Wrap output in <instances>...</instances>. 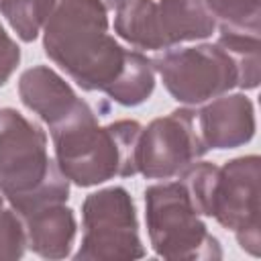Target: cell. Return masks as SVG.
<instances>
[{
    "mask_svg": "<svg viewBox=\"0 0 261 261\" xmlns=\"http://www.w3.org/2000/svg\"><path fill=\"white\" fill-rule=\"evenodd\" d=\"M104 2V6L108 8V10H116V8H120L126 0H102Z\"/></svg>",
    "mask_w": 261,
    "mask_h": 261,
    "instance_id": "cell-18",
    "label": "cell"
},
{
    "mask_svg": "<svg viewBox=\"0 0 261 261\" xmlns=\"http://www.w3.org/2000/svg\"><path fill=\"white\" fill-rule=\"evenodd\" d=\"M49 130L57 167L80 188L139 173L137 147L143 124L137 120L124 118L100 126L96 112L84 100Z\"/></svg>",
    "mask_w": 261,
    "mask_h": 261,
    "instance_id": "cell-2",
    "label": "cell"
},
{
    "mask_svg": "<svg viewBox=\"0 0 261 261\" xmlns=\"http://www.w3.org/2000/svg\"><path fill=\"white\" fill-rule=\"evenodd\" d=\"M43 49L82 90L106 96L139 53L124 49L108 33L102 0H57L43 24Z\"/></svg>",
    "mask_w": 261,
    "mask_h": 261,
    "instance_id": "cell-1",
    "label": "cell"
},
{
    "mask_svg": "<svg viewBox=\"0 0 261 261\" xmlns=\"http://www.w3.org/2000/svg\"><path fill=\"white\" fill-rule=\"evenodd\" d=\"M82 245L75 261H126L145 257L130 194L110 186L86 196L82 204Z\"/></svg>",
    "mask_w": 261,
    "mask_h": 261,
    "instance_id": "cell-7",
    "label": "cell"
},
{
    "mask_svg": "<svg viewBox=\"0 0 261 261\" xmlns=\"http://www.w3.org/2000/svg\"><path fill=\"white\" fill-rule=\"evenodd\" d=\"M228 55L234 59L239 69V86L241 90H255L259 86V35L237 33V31H220L216 41Z\"/></svg>",
    "mask_w": 261,
    "mask_h": 261,
    "instance_id": "cell-13",
    "label": "cell"
},
{
    "mask_svg": "<svg viewBox=\"0 0 261 261\" xmlns=\"http://www.w3.org/2000/svg\"><path fill=\"white\" fill-rule=\"evenodd\" d=\"M151 63L169 96L186 106L204 104L239 86L237 63L218 43L167 49Z\"/></svg>",
    "mask_w": 261,
    "mask_h": 261,
    "instance_id": "cell-8",
    "label": "cell"
},
{
    "mask_svg": "<svg viewBox=\"0 0 261 261\" xmlns=\"http://www.w3.org/2000/svg\"><path fill=\"white\" fill-rule=\"evenodd\" d=\"M24 228L27 249L43 259H65L71 253L77 222L65 202L45 204L18 214Z\"/></svg>",
    "mask_w": 261,
    "mask_h": 261,
    "instance_id": "cell-12",
    "label": "cell"
},
{
    "mask_svg": "<svg viewBox=\"0 0 261 261\" xmlns=\"http://www.w3.org/2000/svg\"><path fill=\"white\" fill-rule=\"evenodd\" d=\"M179 179L202 216L214 218L222 228L237 237L243 251L259 257L261 159L257 155L234 157L224 165L194 161Z\"/></svg>",
    "mask_w": 261,
    "mask_h": 261,
    "instance_id": "cell-3",
    "label": "cell"
},
{
    "mask_svg": "<svg viewBox=\"0 0 261 261\" xmlns=\"http://www.w3.org/2000/svg\"><path fill=\"white\" fill-rule=\"evenodd\" d=\"M0 200H4V198H2V194H0Z\"/></svg>",
    "mask_w": 261,
    "mask_h": 261,
    "instance_id": "cell-19",
    "label": "cell"
},
{
    "mask_svg": "<svg viewBox=\"0 0 261 261\" xmlns=\"http://www.w3.org/2000/svg\"><path fill=\"white\" fill-rule=\"evenodd\" d=\"M204 147L237 149L255 137V106L245 94H222L196 110Z\"/></svg>",
    "mask_w": 261,
    "mask_h": 261,
    "instance_id": "cell-10",
    "label": "cell"
},
{
    "mask_svg": "<svg viewBox=\"0 0 261 261\" xmlns=\"http://www.w3.org/2000/svg\"><path fill=\"white\" fill-rule=\"evenodd\" d=\"M220 31L259 35L261 0H204Z\"/></svg>",
    "mask_w": 261,
    "mask_h": 261,
    "instance_id": "cell-15",
    "label": "cell"
},
{
    "mask_svg": "<svg viewBox=\"0 0 261 261\" xmlns=\"http://www.w3.org/2000/svg\"><path fill=\"white\" fill-rule=\"evenodd\" d=\"M57 0H0V14L22 43H33Z\"/></svg>",
    "mask_w": 261,
    "mask_h": 261,
    "instance_id": "cell-14",
    "label": "cell"
},
{
    "mask_svg": "<svg viewBox=\"0 0 261 261\" xmlns=\"http://www.w3.org/2000/svg\"><path fill=\"white\" fill-rule=\"evenodd\" d=\"M145 222L155 255L171 261L222 259L218 239L208 230L202 214L181 184L161 181L145 190Z\"/></svg>",
    "mask_w": 261,
    "mask_h": 261,
    "instance_id": "cell-5",
    "label": "cell"
},
{
    "mask_svg": "<svg viewBox=\"0 0 261 261\" xmlns=\"http://www.w3.org/2000/svg\"><path fill=\"white\" fill-rule=\"evenodd\" d=\"M18 96L20 102L49 128L69 116L84 102L73 88L47 65H33L20 73Z\"/></svg>",
    "mask_w": 261,
    "mask_h": 261,
    "instance_id": "cell-11",
    "label": "cell"
},
{
    "mask_svg": "<svg viewBox=\"0 0 261 261\" xmlns=\"http://www.w3.org/2000/svg\"><path fill=\"white\" fill-rule=\"evenodd\" d=\"M196 110L177 108L143 126L137 147V171L147 179L179 177L194 161L204 157Z\"/></svg>",
    "mask_w": 261,
    "mask_h": 261,
    "instance_id": "cell-9",
    "label": "cell"
},
{
    "mask_svg": "<svg viewBox=\"0 0 261 261\" xmlns=\"http://www.w3.org/2000/svg\"><path fill=\"white\" fill-rule=\"evenodd\" d=\"M216 20L204 0H126L116 8L114 33L145 51H167L214 33Z\"/></svg>",
    "mask_w": 261,
    "mask_h": 261,
    "instance_id": "cell-6",
    "label": "cell"
},
{
    "mask_svg": "<svg viewBox=\"0 0 261 261\" xmlns=\"http://www.w3.org/2000/svg\"><path fill=\"white\" fill-rule=\"evenodd\" d=\"M0 194L16 214L69 198V179L49 157L45 130L16 108H0Z\"/></svg>",
    "mask_w": 261,
    "mask_h": 261,
    "instance_id": "cell-4",
    "label": "cell"
},
{
    "mask_svg": "<svg viewBox=\"0 0 261 261\" xmlns=\"http://www.w3.org/2000/svg\"><path fill=\"white\" fill-rule=\"evenodd\" d=\"M20 63V47L0 22V88L12 77Z\"/></svg>",
    "mask_w": 261,
    "mask_h": 261,
    "instance_id": "cell-17",
    "label": "cell"
},
{
    "mask_svg": "<svg viewBox=\"0 0 261 261\" xmlns=\"http://www.w3.org/2000/svg\"><path fill=\"white\" fill-rule=\"evenodd\" d=\"M27 241L22 220L10 206H4L0 200V261H16L24 255Z\"/></svg>",
    "mask_w": 261,
    "mask_h": 261,
    "instance_id": "cell-16",
    "label": "cell"
}]
</instances>
